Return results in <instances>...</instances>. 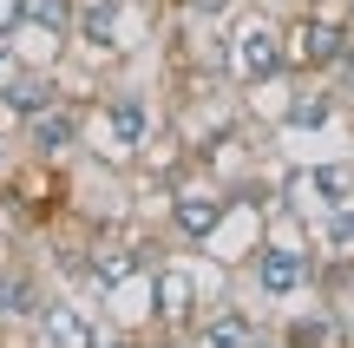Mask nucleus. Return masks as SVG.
Here are the masks:
<instances>
[{"mask_svg": "<svg viewBox=\"0 0 354 348\" xmlns=\"http://www.w3.org/2000/svg\"><path fill=\"white\" fill-rule=\"evenodd\" d=\"M282 39H289V73H348L354 66V33L342 13H315L308 7L295 26H282Z\"/></svg>", "mask_w": 354, "mask_h": 348, "instance_id": "1", "label": "nucleus"}, {"mask_svg": "<svg viewBox=\"0 0 354 348\" xmlns=\"http://www.w3.org/2000/svg\"><path fill=\"white\" fill-rule=\"evenodd\" d=\"M230 46H236V53H230V73L256 79V86L289 73V39H282V26L269 20V13H250V20L230 33Z\"/></svg>", "mask_w": 354, "mask_h": 348, "instance_id": "2", "label": "nucleus"}, {"mask_svg": "<svg viewBox=\"0 0 354 348\" xmlns=\"http://www.w3.org/2000/svg\"><path fill=\"white\" fill-rule=\"evenodd\" d=\"M26 158L33 165H59V158H73L79 145H86V105L79 99H53L46 112L26 118Z\"/></svg>", "mask_w": 354, "mask_h": 348, "instance_id": "3", "label": "nucleus"}, {"mask_svg": "<svg viewBox=\"0 0 354 348\" xmlns=\"http://www.w3.org/2000/svg\"><path fill=\"white\" fill-rule=\"evenodd\" d=\"M250 270H256V289H263V296H302V289L315 283V257H308V244H295V237H263Z\"/></svg>", "mask_w": 354, "mask_h": 348, "instance_id": "4", "label": "nucleus"}, {"mask_svg": "<svg viewBox=\"0 0 354 348\" xmlns=\"http://www.w3.org/2000/svg\"><path fill=\"white\" fill-rule=\"evenodd\" d=\"M92 118L105 125V152L99 158H118V165H125L131 152H145V138H151V105H145V92H105Z\"/></svg>", "mask_w": 354, "mask_h": 348, "instance_id": "5", "label": "nucleus"}, {"mask_svg": "<svg viewBox=\"0 0 354 348\" xmlns=\"http://www.w3.org/2000/svg\"><path fill=\"white\" fill-rule=\"evenodd\" d=\"M118 329H99L92 309H79L73 296H46V309L33 315V342L46 348H92V342H112Z\"/></svg>", "mask_w": 354, "mask_h": 348, "instance_id": "6", "label": "nucleus"}, {"mask_svg": "<svg viewBox=\"0 0 354 348\" xmlns=\"http://www.w3.org/2000/svg\"><path fill=\"white\" fill-rule=\"evenodd\" d=\"M53 99H66L53 66H26L20 59L13 73H0V118H13V125H26L33 112H46Z\"/></svg>", "mask_w": 354, "mask_h": 348, "instance_id": "7", "label": "nucleus"}, {"mask_svg": "<svg viewBox=\"0 0 354 348\" xmlns=\"http://www.w3.org/2000/svg\"><path fill=\"white\" fill-rule=\"evenodd\" d=\"M197 276L184 270V263H158L151 270V315L171 329V336H184L190 322H197Z\"/></svg>", "mask_w": 354, "mask_h": 348, "instance_id": "8", "label": "nucleus"}, {"mask_svg": "<svg viewBox=\"0 0 354 348\" xmlns=\"http://www.w3.org/2000/svg\"><path fill=\"white\" fill-rule=\"evenodd\" d=\"M223 210H230L223 191H171V210H165V217H171V230L184 237V244L203 250L216 237V223H223Z\"/></svg>", "mask_w": 354, "mask_h": 348, "instance_id": "9", "label": "nucleus"}, {"mask_svg": "<svg viewBox=\"0 0 354 348\" xmlns=\"http://www.w3.org/2000/svg\"><path fill=\"white\" fill-rule=\"evenodd\" d=\"M131 0H73V39L86 53H118V20Z\"/></svg>", "mask_w": 354, "mask_h": 348, "instance_id": "10", "label": "nucleus"}, {"mask_svg": "<svg viewBox=\"0 0 354 348\" xmlns=\"http://www.w3.org/2000/svg\"><path fill=\"white\" fill-rule=\"evenodd\" d=\"M39 309H46V283H39L26 263H0V329H7V322L33 329Z\"/></svg>", "mask_w": 354, "mask_h": 348, "instance_id": "11", "label": "nucleus"}, {"mask_svg": "<svg viewBox=\"0 0 354 348\" xmlns=\"http://www.w3.org/2000/svg\"><path fill=\"white\" fill-rule=\"evenodd\" d=\"M184 342H197V348H216V342H243V348H256V342H269V329H256L250 315L236 309V302H223V309L197 315V322L184 329Z\"/></svg>", "mask_w": 354, "mask_h": 348, "instance_id": "12", "label": "nucleus"}, {"mask_svg": "<svg viewBox=\"0 0 354 348\" xmlns=\"http://www.w3.org/2000/svg\"><path fill=\"white\" fill-rule=\"evenodd\" d=\"M328 118H335V99H328V92H302V99L289 105V125L295 131H315V125H328Z\"/></svg>", "mask_w": 354, "mask_h": 348, "instance_id": "13", "label": "nucleus"}, {"mask_svg": "<svg viewBox=\"0 0 354 348\" xmlns=\"http://www.w3.org/2000/svg\"><path fill=\"white\" fill-rule=\"evenodd\" d=\"M26 20H39V26H59V33H73V0H26Z\"/></svg>", "mask_w": 354, "mask_h": 348, "instance_id": "14", "label": "nucleus"}, {"mask_svg": "<svg viewBox=\"0 0 354 348\" xmlns=\"http://www.w3.org/2000/svg\"><path fill=\"white\" fill-rule=\"evenodd\" d=\"M282 336H289V342H335L342 329H335V315H302V322H289Z\"/></svg>", "mask_w": 354, "mask_h": 348, "instance_id": "15", "label": "nucleus"}, {"mask_svg": "<svg viewBox=\"0 0 354 348\" xmlns=\"http://www.w3.org/2000/svg\"><path fill=\"white\" fill-rule=\"evenodd\" d=\"M20 20H26V0H0V33H13Z\"/></svg>", "mask_w": 354, "mask_h": 348, "instance_id": "16", "label": "nucleus"}, {"mask_svg": "<svg viewBox=\"0 0 354 348\" xmlns=\"http://www.w3.org/2000/svg\"><path fill=\"white\" fill-rule=\"evenodd\" d=\"M0 171H7V138H0Z\"/></svg>", "mask_w": 354, "mask_h": 348, "instance_id": "17", "label": "nucleus"}, {"mask_svg": "<svg viewBox=\"0 0 354 348\" xmlns=\"http://www.w3.org/2000/svg\"><path fill=\"white\" fill-rule=\"evenodd\" d=\"M302 7H322V0H302Z\"/></svg>", "mask_w": 354, "mask_h": 348, "instance_id": "18", "label": "nucleus"}]
</instances>
